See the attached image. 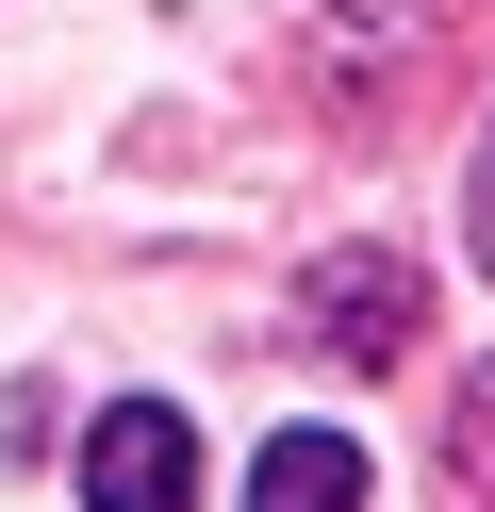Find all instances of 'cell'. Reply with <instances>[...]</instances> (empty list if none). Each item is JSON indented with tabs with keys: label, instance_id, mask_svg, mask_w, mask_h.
<instances>
[{
	"label": "cell",
	"instance_id": "obj_1",
	"mask_svg": "<svg viewBox=\"0 0 495 512\" xmlns=\"http://www.w3.org/2000/svg\"><path fill=\"white\" fill-rule=\"evenodd\" d=\"M83 512H198V430L165 397H116L83 430Z\"/></svg>",
	"mask_w": 495,
	"mask_h": 512
},
{
	"label": "cell",
	"instance_id": "obj_2",
	"mask_svg": "<svg viewBox=\"0 0 495 512\" xmlns=\"http://www.w3.org/2000/svg\"><path fill=\"white\" fill-rule=\"evenodd\" d=\"M413 298H429V281L396 265V248H330V265L297 281L314 347H347V364H413Z\"/></svg>",
	"mask_w": 495,
	"mask_h": 512
},
{
	"label": "cell",
	"instance_id": "obj_3",
	"mask_svg": "<svg viewBox=\"0 0 495 512\" xmlns=\"http://www.w3.org/2000/svg\"><path fill=\"white\" fill-rule=\"evenodd\" d=\"M248 512H363V446L347 430H281L248 463Z\"/></svg>",
	"mask_w": 495,
	"mask_h": 512
},
{
	"label": "cell",
	"instance_id": "obj_4",
	"mask_svg": "<svg viewBox=\"0 0 495 512\" xmlns=\"http://www.w3.org/2000/svg\"><path fill=\"white\" fill-rule=\"evenodd\" d=\"M462 232H479V265H495V149L462 166Z\"/></svg>",
	"mask_w": 495,
	"mask_h": 512
},
{
	"label": "cell",
	"instance_id": "obj_5",
	"mask_svg": "<svg viewBox=\"0 0 495 512\" xmlns=\"http://www.w3.org/2000/svg\"><path fill=\"white\" fill-rule=\"evenodd\" d=\"M462 446H479V463H495V364L462 380Z\"/></svg>",
	"mask_w": 495,
	"mask_h": 512
}]
</instances>
